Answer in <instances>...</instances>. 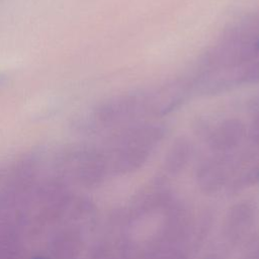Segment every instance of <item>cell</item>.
I'll use <instances>...</instances> for the list:
<instances>
[{"instance_id":"277c9868","label":"cell","mask_w":259,"mask_h":259,"mask_svg":"<svg viewBox=\"0 0 259 259\" xmlns=\"http://www.w3.org/2000/svg\"><path fill=\"white\" fill-rule=\"evenodd\" d=\"M191 155V144L185 138L176 140L165 158V166L170 172L180 171L188 162Z\"/></svg>"},{"instance_id":"6da1fadb","label":"cell","mask_w":259,"mask_h":259,"mask_svg":"<svg viewBox=\"0 0 259 259\" xmlns=\"http://www.w3.org/2000/svg\"><path fill=\"white\" fill-rule=\"evenodd\" d=\"M163 124L149 120L116 130L111 145L113 165L120 171L141 167L165 137Z\"/></svg>"},{"instance_id":"7a4b0ae2","label":"cell","mask_w":259,"mask_h":259,"mask_svg":"<svg viewBox=\"0 0 259 259\" xmlns=\"http://www.w3.org/2000/svg\"><path fill=\"white\" fill-rule=\"evenodd\" d=\"M232 52L231 85L259 83V11L227 28Z\"/></svg>"},{"instance_id":"3957f363","label":"cell","mask_w":259,"mask_h":259,"mask_svg":"<svg viewBox=\"0 0 259 259\" xmlns=\"http://www.w3.org/2000/svg\"><path fill=\"white\" fill-rule=\"evenodd\" d=\"M248 127L237 117H227L215 123L206 134L209 148L217 154H230L247 139Z\"/></svg>"},{"instance_id":"5b68a950","label":"cell","mask_w":259,"mask_h":259,"mask_svg":"<svg viewBox=\"0 0 259 259\" xmlns=\"http://www.w3.org/2000/svg\"><path fill=\"white\" fill-rule=\"evenodd\" d=\"M1 79H2V77H1V76H0V81H1Z\"/></svg>"}]
</instances>
